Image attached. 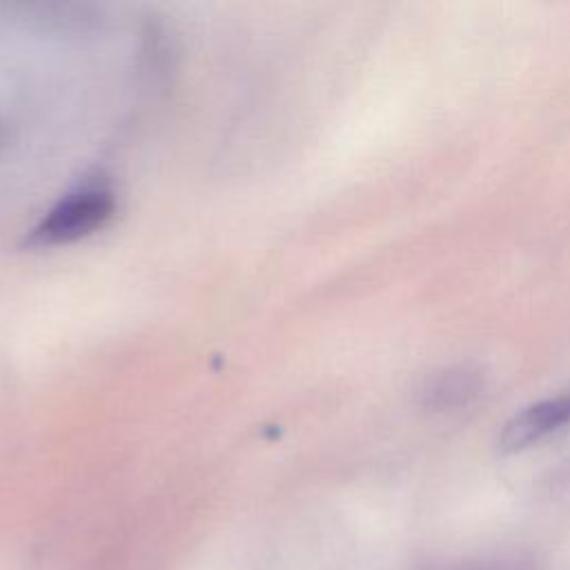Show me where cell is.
Listing matches in <instances>:
<instances>
[{
  "label": "cell",
  "instance_id": "2",
  "mask_svg": "<svg viewBox=\"0 0 570 570\" xmlns=\"http://www.w3.org/2000/svg\"><path fill=\"white\" fill-rule=\"evenodd\" d=\"M566 425H570V392L537 401L510 416L499 434V448L503 452H519Z\"/></svg>",
  "mask_w": 570,
  "mask_h": 570
},
{
  "label": "cell",
  "instance_id": "3",
  "mask_svg": "<svg viewBox=\"0 0 570 570\" xmlns=\"http://www.w3.org/2000/svg\"><path fill=\"white\" fill-rule=\"evenodd\" d=\"M476 392V383L468 374H445L430 392V403H436L439 407H448L454 403H463L468 394Z\"/></svg>",
  "mask_w": 570,
  "mask_h": 570
},
{
  "label": "cell",
  "instance_id": "1",
  "mask_svg": "<svg viewBox=\"0 0 570 570\" xmlns=\"http://www.w3.org/2000/svg\"><path fill=\"white\" fill-rule=\"evenodd\" d=\"M116 214L114 189L105 180L89 178L60 196L29 232L31 247L69 245L102 229Z\"/></svg>",
  "mask_w": 570,
  "mask_h": 570
}]
</instances>
